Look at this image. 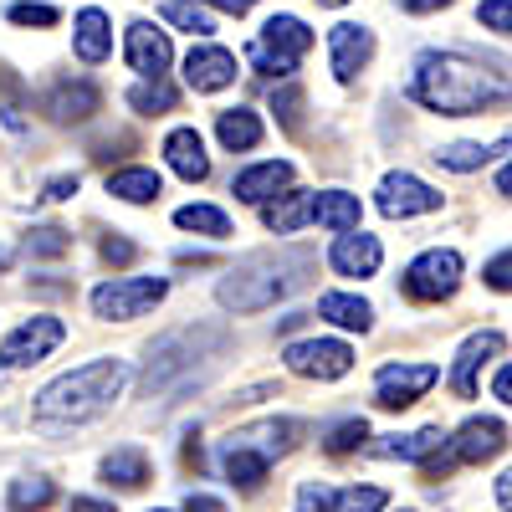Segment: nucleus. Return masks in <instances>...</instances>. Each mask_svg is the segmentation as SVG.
<instances>
[{"label":"nucleus","mask_w":512,"mask_h":512,"mask_svg":"<svg viewBox=\"0 0 512 512\" xmlns=\"http://www.w3.org/2000/svg\"><path fill=\"white\" fill-rule=\"evenodd\" d=\"M164 164L175 169L185 185L210 180V154H205V139L195 134V128H169L164 134Z\"/></svg>","instance_id":"6ab92c4d"},{"label":"nucleus","mask_w":512,"mask_h":512,"mask_svg":"<svg viewBox=\"0 0 512 512\" xmlns=\"http://www.w3.org/2000/svg\"><path fill=\"white\" fill-rule=\"evenodd\" d=\"M492 395H497L502 405H512V364H502V369L492 374Z\"/></svg>","instance_id":"de8ad7c7"},{"label":"nucleus","mask_w":512,"mask_h":512,"mask_svg":"<svg viewBox=\"0 0 512 512\" xmlns=\"http://www.w3.org/2000/svg\"><path fill=\"white\" fill-rule=\"evenodd\" d=\"M502 446H507V425L492 415H472L456 436H446V456L456 466H482V461L502 456Z\"/></svg>","instance_id":"4468645a"},{"label":"nucleus","mask_w":512,"mask_h":512,"mask_svg":"<svg viewBox=\"0 0 512 512\" xmlns=\"http://www.w3.org/2000/svg\"><path fill=\"white\" fill-rule=\"evenodd\" d=\"M6 502H11V512H41V507L57 502V487L47 477H21V482H11Z\"/></svg>","instance_id":"f704fd0d"},{"label":"nucleus","mask_w":512,"mask_h":512,"mask_svg":"<svg viewBox=\"0 0 512 512\" xmlns=\"http://www.w3.org/2000/svg\"><path fill=\"white\" fill-rule=\"evenodd\" d=\"M164 21L190 31L195 41H205L210 31H216V11H210L205 0H164Z\"/></svg>","instance_id":"72a5a7b5"},{"label":"nucleus","mask_w":512,"mask_h":512,"mask_svg":"<svg viewBox=\"0 0 512 512\" xmlns=\"http://www.w3.org/2000/svg\"><path fill=\"white\" fill-rule=\"evenodd\" d=\"M6 21L11 26H57L62 11L47 6V0H16V6H6Z\"/></svg>","instance_id":"ea45409f"},{"label":"nucleus","mask_w":512,"mask_h":512,"mask_svg":"<svg viewBox=\"0 0 512 512\" xmlns=\"http://www.w3.org/2000/svg\"><path fill=\"white\" fill-rule=\"evenodd\" d=\"M282 359L303 379H344L354 369V349L344 338H297V344H287Z\"/></svg>","instance_id":"1a4fd4ad"},{"label":"nucleus","mask_w":512,"mask_h":512,"mask_svg":"<svg viewBox=\"0 0 512 512\" xmlns=\"http://www.w3.org/2000/svg\"><path fill=\"white\" fill-rule=\"evenodd\" d=\"M169 297V277H113L103 287H93V313L108 323H128L154 313Z\"/></svg>","instance_id":"423d86ee"},{"label":"nucleus","mask_w":512,"mask_h":512,"mask_svg":"<svg viewBox=\"0 0 512 512\" xmlns=\"http://www.w3.org/2000/svg\"><path fill=\"white\" fill-rule=\"evenodd\" d=\"M149 512H169V507H149Z\"/></svg>","instance_id":"13d9d810"},{"label":"nucleus","mask_w":512,"mask_h":512,"mask_svg":"<svg viewBox=\"0 0 512 512\" xmlns=\"http://www.w3.org/2000/svg\"><path fill=\"white\" fill-rule=\"evenodd\" d=\"M41 108H47L52 123L72 128V123H88L103 108V93H98V82H88V77H62V82L47 88V103Z\"/></svg>","instance_id":"2eb2a0df"},{"label":"nucleus","mask_w":512,"mask_h":512,"mask_svg":"<svg viewBox=\"0 0 512 512\" xmlns=\"http://www.w3.org/2000/svg\"><path fill=\"white\" fill-rule=\"evenodd\" d=\"M318 6H328V11H338V6H349V0H318Z\"/></svg>","instance_id":"6e6d98bb"},{"label":"nucleus","mask_w":512,"mask_h":512,"mask_svg":"<svg viewBox=\"0 0 512 512\" xmlns=\"http://www.w3.org/2000/svg\"><path fill=\"white\" fill-rule=\"evenodd\" d=\"M482 282L492 287V292H512V251H497L492 262L482 267Z\"/></svg>","instance_id":"c03bdc74"},{"label":"nucleus","mask_w":512,"mask_h":512,"mask_svg":"<svg viewBox=\"0 0 512 512\" xmlns=\"http://www.w3.org/2000/svg\"><path fill=\"white\" fill-rule=\"evenodd\" d=\"M374 205H379L390 221H410V216H431V210H441V190H431L425 180H415V175H405V169H395V175L379 180Z\"/></svg>","instance_id":"9d476101"},{"label":"nucleus","mask_w":512,"mask_h":512,"mask_svg":"<svg viewBox=\"0 0 512 512\" xmlns=\"http://www.w3.org/2000/svg\"><path fill=\"white\" fill-rule=\"evenodd\" d=\"M384 507H390V492L384 487H349L333 502V512H384Z\"/></svg>","instance_id":"58836bf2"},{"label":"nucleus","mask_w":512,"mask_h":512,"mask_svg":"<svg viewBox=\"0 0 512 512\" xmlns=\"http://www.w3.org/2000/svg\"><path fill=\"white\" fill-rule=\"evenodd\" d=\"M497 190H502V195H512V159L497 169Z\"/></svg>","instance_id":"5fc2aeb1"},{"label":"nucleus","mask_w":512,"mask_h":512,"mask_svg":"<svg viewBox=\"0 0 512 512\" xmlns=\"http://www.w3.org/2000/svg\"><path fill=\"white\" fill-rule=\"evenodd\" d=\"M123 57L139 77H169V67H175V41H169V31H159L154 21H128Z\"/></svg>","instance_id":"9b49d317"},{"label":"nucleus","mask_w":512,"mask_h":512,"mask_svg":"<svg viewBox=\"0 0 512 512\" xmlns=\"http://www.w3.org/2000/svg\"><path fill=\"white\" fill-rule=\"evenodd\" d=\"M328 262H333L338 277H374L379 262H384V246H379V236H369V231L354 226V231H338Z\"/></svg>","instance_id":"a211bd4d"},{"label":"nucleus","mask_w":512,"mask_h":512,"mask_svg":"<svg viewBox=\"0 0 512 512\" xmlns=\"http://www.w3.org/2000/svg\"><path fill=\"white\" fill-rule=\"evenodd\" d=\"M297 436H303V425H297V420H256V425H241V431H231V441L262 451L267 461L287 456V451L297 446Z\"/></svg>","instance_id":"4be33fe9"},{"label":"nucleus","mask_w":512,"mask_h":512,"mask_svg":"<svg viewBox=\"0 0 512 512\" xmlns=\"http://www.w3.org/2000/svg\"><path fill=\"white\" fill-rule=\"evenodd\" d=\"M185 512H226V502H221V497H195V492H190Z\"/></svg>","instance_id":"8fccbe9b"},{"label":"nucleus","mask_w":512,"mask_h":512,"mask_svg":"<svg viewBox=\"0 0 512 512\" xmlns=\"http://www.w3.org/2000/svg\"><path fill=\"white\" fill-rule=\"evenodd\" d=\"M456 287H461V256L451 246L420 251L405 267V297H415V303H446Z\"/></svg>","instance_id":"0eeeda50"},{"label":"nucleus","mask_w":512,"mask_h":512,"mask_svg":"<svg viewBox=\"0 0 512 512\" xmlns=\"http://www.w3.org/2000/svg\"><path fill=\"white\" fill-rule=\"evenodd\" d=\"M221 472H226V482H236V487H246V492H256L267 482V472H272V461L262 456V451H251V446H241V441H221Z\"/></svg>","instance_id":"393cba45"},{"label":"nucleus","mask_w":512,"mask_h":512,"mask_svg":"<svg viewBox=\"0 0 512 512\" xmlns=\"http://www.w3.org/2000/svg\"><path fill=\"white\" fill-rule=\"evenodd\" d=\"M221 349H226V328H216V323H190V328L164 333L159 344L149 349V364H144V390H149V395H159V390H169V384L190 379L200 359H216Z\"/></svg>","instance_id":"20e7f679"},{"label":"nucleus","mask_w":512,"mask_h":512,"mask_svg":"<svg viewBox=\"0 0 512 512\" xmlns=\"http://www.w3.org/2000/svg\"><path fill=\"white\" fill-rule=\"evenodd\" d=\"M497 507H502V512H512V466L497 477Z\"/></svg>","instance_id":"603ef678"},{"label":"nucleus","mask_w":512,"mask_h":512,"mask_svg":"<svg viewBox=\"0 0 512 512\" xmlns=\"http://www.w3.org/2000/svg\"><path fill=\"white\" fill-rule=\"evenodd\" d=\"M72 512H113V502H98V497H72Z\"/></svg>","instance_id":"864d4df0"},{"label":"nucleus","mask_w":512,"mask_h":512,"mask_svg":"<svg viewBox=\"0 0 512 512\" xmlns=\"http://www.w3.org/2000/svg\"><path fill=\"white\" fill-rule=\"evenodd\" d=\"M205 6H210V11H231V16H246V11L256 6V0H205Z\"/></svg>","instance_id":"3c124183"},{"label":"nucleus","mask_w":512,"mask_h":512,"mask_svg":"<svg viewBox=\"0 0 512 512\" xmlns=\"http://www.w3.org/2000/svg\"><path fill=\"white\" fill-rule=\"evenodd\" d=\"M400 6H405L410 16H431V11H446V6H456V0H400Z\"/></svg>","instance_id":"09e8293b"},{"label":"nucleus","mask_w":512,"mask_h":512,"mask_svg":"<svg viewBox=\"0 0 512 512\" xmlns=\"http://www.w3.org/2000/svg\"><path fill=\"white\" fill-rule=\"evenodd\" d=\"M108 195L123 200V205H154L164 195V180H159V169H118V175H108Z\"/></svg>","instance_id":"bb28decb"},{"label":"nucleus","mask_w":512,"mask_h":512,"mask_svg":"<svg viewBox=\"0 0 512 512\" xmlns=\"http://www.w3.org/2000/svg\"><path fill=\"white\" fill-rule=\"evenodd\" d=\"M497 154H507L502 139H497V144H446V149H436L431 159H436L441 169H451V175H472V169L492 164Z\"/></svg>","instance_id":"7c9ffc66"},{"label":"nucleus","mask_w":512,"mask_h":512,"mask_svg":"<svg viewBox=\"0 0 512 512\" xmlns=\"http://www.w3.org/2000/svg\"><path fill=\"white\" fill-rule=\"evenodd\" d=\"M6 262H11V251H6V246H0V267H6Z\"/></svg>","instance_id":"4d7b16f0"},{"label":"nucleus","mask_w":512,"mask_h":512,"mask_svg":"<svg viewBox=\"0 0 512 512\" xmlns=\"http://www.w3.org/2000/svg\"><path fill=\"white\" fill-rule=\"evenodd\" d=\"M272 113L282 118L287 134H297V128H303V88H297L292 77H282V88H272Z\"/></svg>","instance_id":"c9c22d12"},{"label":"nucleus","mask_w":512,"mask_h":512,"mask_svg":"<svg viewBox=\"0 0 512 512\" xmlns=\"http://www.w3.org/2000/svg\"><path fill=\"white\" fill-rule=\"evenodd\" d=\"M175 226L180 231H195V236H210V241H226L231 236V216H226V210L221 205H180L175 210Z\"/></svg>","instance_id":"2f4dec72"},{"label":"nucleus","mask_w":512,"mask_h":512,"mask_svg":"<svg viewBox=\"0 0 512 512\" xmlns=\"http://www.w3.org/2000/svg\"><path fill=\"white\" fill-rule=\"evenodd\" d=\"M364 441H369V425H364V420H338L333 431L323 436V451H328V456H349V451H359Z\"/></svg>","instance_id":"4c0bfd02"},{"label":"nucleus","mask_w":512,"mask_h":512,"mask_svg":"<svg viewBox=\"0 0 512 512\" xmlns=\"http://www.w3.org/2000/svg\"><path fill=\"white\" fill-rule=\"evenodd\" d=\"M26 251L31 256H62V251H72V236L62 226H31L26 231Z\"/></svg>","instance_id":"a19ab883"},{"label":"nucleus","mask_w":512,"mask_h":512,"mask_svg":"<svg viewBox=\"0 0 512 512\" xmlns=\"http://www.w3.org/2000/svg\"><path fill=\"white\" fill-rule=\"evenodd\" d=\"M313 52V31H308V21H297V16H287V11H277L267 26H262V41L251 47V62L262 67L267 77H292L297 72V62H303Z\"/></svg>","instance_id":"39448f33"},{"label":"nucleus","mask_w":512,"mask_h":512,"mask_svg":"<svg viewBox=\"0 0 512 512\" xmlns=\"http://www.w3.org/2000/svg\"><path fill=\"white\" fill-rule=\"evenodd\" d=\"M313 221V195L308 190H277L267 205H262V226L272 236H292Z\"/></svg>","instance_id":"5701e85b"},{"label":"nucleus","mask_w":512,"mask_h":512,"mask_svg":"<svg viewBox=\"0 0 512 512\" xmlns=\"http://www.w3.org/2000/svg\"><path fill=\"white\" fill-rule=\"evenodd\" d=\"M292 175H297V169H292L287 159H262V164L241 169L236 185H231V195H236V200H246V205H267L277 190H287V185H292Z\"/></svg>","instance_id":"412c9836"},{"label":"nucleus","mask_w":512,"mask_h":512,"mask_svg":"<svg viewBox=\"0 0 512 512\" xmlns=\"http://www.w3.org/2000/svg\"><path fill=\"white\" fill-rule=\"evenodd\" d=\"M333 502H338V492L328 482H303L297 487V512H333Z\"/></svg>","instance_id":"79ce46f5"},{"label":"nucleus","mask_w":512,"mask_h":512,"mask_svg":"<svg viewBox=\"0 0 512 512\" xmlns=\"http://www.w3.org/2000/svg\"><path fill=\"white\" fill-rule=\"evenodd\" d=\"M77 195V175H52L41 185V200H72Z\"/></svg>","instance_id":"49530a36"},{"label":"nucleus","mask_w":512,"mask_h":512,"mask_svg":"<svg viewBox=\"0 0 512 512\" xmlns=\"http://www.w3.org/2000/svg\"><path fill=\"white\" fill-rule=\"evenodd\" d=\"M374 57V31L369 26H354V21H338L328 31V62H333V77L338 82H354Z\"/></svg>","instance_id":"dca6fc26"},{"label":"nucleus","mask_w":512,"mask_h":512,"mask_svg":"<svg viewBox=\"0 0 512 512\" xmlns=\"http://www.w3.org/2000/svg\"><path fill=\"white\" fill-rule=\"evenodd\" d=\"M0 118H6L11 134H21V128H26V98H21L16 72H0Z\"/></svg>","instance_id":"e433bc0d"},{"label":"nucleus","mask_w":512,"mask_h":512,"mask_svg":"<svg viewBox=\"0 0 512 512\" xmlns=\"http://www.w3.org/2000/svg\"><path fill=\"white\" fill-rule=\"evenodd\" d=\"M62 338H67L62 318H52V313L26 318L21 328L6 333V344H0V364H6V369H31V364L47 359L52 349H62Z\"/></svg>","instance_id":"6e6552de"},{"label":"nucleus","mask_w":512,"mask_h":512,"mask_svg":"<svg viewBox=\"0 0 512 512\" xmlns=\"http://www.w3.org/2000/svg\"><path fill=\"white\" fill-rule=\"evenodd\" d=\"M436 384V364H384L374 374V405L379 410H410Z\"/></svg>","instance_id":"f8f14e48"},{"label":"nucleus","mask_w":512,"mask_h":512,"mask_svg":"<svg viewBox=\"0 0 512 512\" xmlns=\"http://www.w3.org/2000/svg\"><path fill=\"white\" fill-rule=\"evenodd\" d=\"M236 52H226V47H216V41H195V47L185 52V88L190 93H221V88H231L236 82Z\"/></svg>","instance_id":"ddd939ff"},{"label":"nucleus","mask_w":512,"mask_h":512,"mask_svg":"<svg viewBox=\"0 0 512 512\" xmlns=\"http://www.w3.org/2000/svg\"><path fill=\"white\" fill-rule=\"evenodd\" d=\"M410 98L441 118H472L512 103V82L461 52H420L410 72Z\"/></svg>","instance_id":"f257e3e1"},{"label":"nucleus","mask_w":512,"mask_h":512,"mask_svg":"<svg viewBox=\"0 0 512 512\" xmlns=\"http://www.w3.org/2000/svg\"><path fill=\"white\" fill-rule=\"evenodd\" d=\"M318 318L349 328V333H369L374 308L364 303V297H354V292H323V297H318Z\"/></svg>","instance_id":"c85d7f7f"},{"label":"nucleus","mask_w":512,"mask_h":512,"mask_svg":"<svg viewBox=\"0 0 512 512\" xmlns=\"http://www.w3.org/2000/svg\"><path fill=\"white\" fill-rule=\"evenodd\" d=\"M313 272V256L308 251H262V256H246L241 267H231L216 282V303L226 313H267L277 308L287 292H297Z\"/></svg>","instance_id":"f03ea898"},{"label":"nucleus","mask_w":512,"mask_h":512,"mask_svg":"<svg viewBox=\"0 0 512 512\" xmlns=\"http://www.w3.org/2000/svg\"><path fill=\"white\" fill-rule=\"evenodd\" d=\"M0 374H6V364H0Z\"/></svg>","instance_id":"bf43d9fd"},{"label":"nucleus","mask_w":512,"mask_h":512,"mask_svg":"<svg viewBox=\"0 0 512 512\" xmlns=\"http://www.w3.org/2000/svg\"><path fill=\"white\" fill-rule=\"evenodd\" d=\"M98 251H103V262H108V267H128V262L139 256V246L128 241V236H118V231H113V236H103V246H98Z\"/></svg>","instance_id":"a18cd8bd"},{"label":"nucleus","mask_w":512,"mask_h":512,"mask_svg":"<svg viewBox=\"0 0 512 512\" xmlns=\"http://www.w3.org/2000/svg\"><path fill=\"white\" fill-rule=\"evenodd\" d=\"M216 139L231 149V154H251L256 144L267 139V123L256 108H221L216 113Z\"/></svg>","instance_id":"b1692460"},{"label":"nucleus","mask_w":512,"mask_h":512,"mask_svg":"<svg viewBox=\"0 0 512 512\" xmlns=\"http://www.w3.org/2000/svg\"><path fill=\"white\" fill-rule=\"evenodd\" d=\"M441 446H446V431L441 425H425V431H415V436H379L374 456H384V461H425Z\"/></svg>","instance_id":"cd10ccee"},{"label":"nucleus","mask_w":512,"mask_h":512,"mask_svg":"<svg viewBox=\"0 0 512 512\" xmlns=\"http://www.w3.org/2000/svg\"><path fill=\"white\" fill-rule=\"evenodd\" d=\"M128 108L144 113V118H159V113H175L180 108V88H169L164 77H139L128 88Z\"/></svg>","instance_id":"c756f323"},{"label":"nucleus","mask_w":512,"mask_h":512,"mask_svg":"<svg viewBox=\"0 0 512 512\" xmlns=\"http://www.w3.org/2000/svg\"><path fill=\"white\" fill-rule=\"evenodd\" d=\"M72 52H77V62H88V67L108 62V52H113V21H108V11L82 6L72 16Z\"/></svg>","instance_id":"aec40b11"},{"label":"nucleus","mask_w":512,"mask_h":512,"mask_svg":"<svg viewBox=\"0 0 512 512\" xmlns=\"http://www.w3.org/2000/svg\"><path fill=\"white\" fill-rule=\"evenodd\" d=\"M128 384V364L123 359H93V364H77L62 379H52L47 390L36 395V425H82V420H98Z\"/></svg>","instance_id":"7ed1b4c3"},{"label":"nucleus","mask_w":512,"mask_h":512,"mask_svg":"<svg viewBox=\"0 0 512 512\" xmlns=\"http://www.w3.org/2000/svg\"><path fill=\"white\" fill-rule=\"evenodd\" d=\"M502 349H507V338H502L497 328L472 333V338L461 344L456 364H451V390H456L461 400H472V395H477V369H482L487 359H502Z\"/></svg>","instance_id":"f3484780"},{"label":"nucleus","mask_w":512,"mask_h":512,"mask_svg":"<svg viewBox=\"0 0 512 512\" xmlns=\"http://www.w3.org/2000/svg\"><path fill=\"white\" fill-rule=\"evenodd\" d=\"M359 216H364V205H359V195H349V190H318L313 195V221L323 226V231H354L359 226Z\"/></svg>","instance_id":"a878e982"},{"label":"nucleus","mask_w":512,"mask_h":512,"mask_svg":"<svg viewBox=\"0 0 512 512\" xmlns=\"http://www.w3.org/2000/svg\"><path fill=\"white\" fill-rule=\"evenodd\" d=\"M477 21L497 36H512V0H482L477 6Z\"/></svg>","instance_id":"37998d69"},{"label":"nucleus","mask_w":512,"mask_h":512,"mask_svg":"<svg viewBox=\"0 0 512 512\" xmlns=\"http://www.w3.org/2000/svg\"><path fill=\"white\" fill-rule=\"evenodd\" d=\"M103 477H108L113 487H123V492H134V487L149 482V456H144L139 446H123V451H113V456L103 461Z\"/></svg>","instance_id":"473e14b6"}]
</instances>
